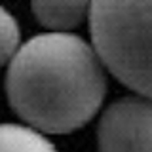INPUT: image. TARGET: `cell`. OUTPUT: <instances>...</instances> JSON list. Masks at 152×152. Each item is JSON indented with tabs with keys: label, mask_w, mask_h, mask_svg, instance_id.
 I'll use <instances>...</instances> for the list:
<instances>
[{
	"label": "cell",
	"mask_w": 152,
	"mask_h": 152,
	"mask_svg": "<svg viewBox=\"0 0 152 152\" xmlns=\"http://www.w3.org/2000/svg\"><path fill=\"white\" fill-rule=\"evenodd\" d=\"M31 4L38 23L53 32L78 27L91 10V0H32Z\"/></svg>",
	"instance_id": "cell-4"
},
{
	"label": "cell",
	"mask_w": 152,
	"mask_h": 152,
	"mask_svg": "<svg viewBox=\"0 0 152 152\" xmlns=\"http://www.w3.org/2000/svg\"><path fill=\"white\" fill-rule=\"evenodd\" d=\"M101 152H152V97H124L103 112L97 129Z\"/></svg>",
	"instance_id": "cell-3"
},
{
	"label": "cell",
	"mask_w": 152,
	"mask_h": 152,
	"mask_svg": "<svg viewBox=\"0 0 152 152\" xmlns=\"http://www.w3.org/2000/svg\"><path fill=\"white\" fill-rule=\"evenodd\" d=\"M0 152H57L55 146L31 126L0 124Z\"/></svg>",
	"instance_id": "cell-5"
},
{
	"label": "cell",
	"mask_w": 152,
	"mask_h": 152,
	"mask_svg": "<svg viewBox=\"0 0 152 152\" xmlns=\"http://www.w3.org/2000/svg\"><path fill=\"white\" fill-rule=\"evenodd\" d=\"M21 48V31L15 17L6 8L0 6V66L13 59Z\"/></svg>",
	"instance_id": "cell-6"
},
{
	"label": "cell",
	"mask_w": 152,
	"mask_h": 152,
	"mask_svg": "<svg viewBox=\"0 0 152 152\" xmlns=\"http://www.w3.org/2000/svg\"><path fill=\"white\" fill-rule=\"evenodd\" d=\"M104 63L93 46L70 32L36 34L8 63L10 107L42 133H70L86 126L107 93Z\"/></svg>",
	"instance_id": "cell-1"
},
{
	"label": "cell",
	"mask_w": 152,
	"mask_h": 152,
	"mask_svg": "<svg viewBox=\"0 0 152 152\" xmlns=\"http://www.w3.org/2000/svg\"><path fill=\"white\" fill-rule=\"evenodd\" d=\"M89 32L114 78L152 97V0H91Z\"/></svg>",
	"instance_id": "cell-2"
}]
</instances>
